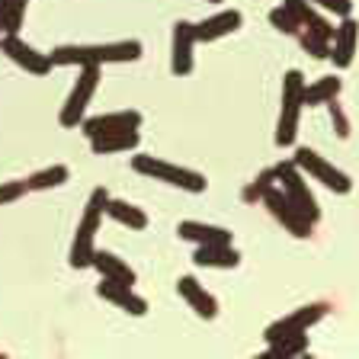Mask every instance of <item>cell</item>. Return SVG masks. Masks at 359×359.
Segmentation results:
<instances>
[{"label": "cell", "mask_w": 359, "mask_h": 359, "mask_svg": "<svg viewBox=\"0 0 359 359\" xmlns=\"http://www.w3.org/2000/svg\"><path fill=\"white\" fill-rule=\"evenodd\" d=\"M285 7L295 13V20L302 22V29L305 32H311V36H318V39H324V42H334V32H337V26L334 22H327L318 10L308 4V0H285Z\"/></svg>", "instance_id": "obj_16"}, {"label": "cell", "mask_w": 359, "mask_h": 359, "mask_svg": "<svg viewBox=\"0 0 359 359\" xmlns=\"http://www.w3.org/2000/svg\"><path fill=\"white\" fill-rule=\"evenodd\" d=\"M142 126V112L138 109H122V112H103V116H90L81 122L87 138H100L109 132H128V128Z\"/></svg>", "instance_id": "obj_12"}, {"label": "cell", "mask_w": 359, "mask_h": 359, "mask_svg": "<svg viewBox=\"0 0 359 359\" xmlns=\"http://www.w3.org/2000/svg\"><path fill=\"white\" fill-rule=\"evenodd\" d=\"M177 234L193 244H231V231L222 224H205V222H180Z\"/></svg>", "instance_id": "obj_19"}, {"label": "cell", "mask_w": 359, "mask_h": 359, "mask_svg": "<svg viewBox=\"0 0 359 359\" xmlns=\"http://www.w3.org/2000/svg\"><path fill=\"white\" fill-rule=\"evenodd\" d=\"M302 93H305V77H302V71H285V77H283V109H279V126H276V144L279 148L295 144L299 119H302V109H305Z\"/></svg>", "instance_id": "obj_4"}, {"label": "cell", "mask_w": 359, "mask_h": 359, "mask_svg": "<svg viewBox=\"0 0 359 359\" xmlns=\"http://www.w3.org/2000/svg\"><path fill=\"white\" fill-rule=\"evenodd\" d=\"M132 170L142 173V177L157 180V183H167V187L187 189V193H205V187H209L205 173L189 170V167H177L170 161H161V157H151V154L132 157Z\"/></svg>", "instance_id": "obj_3"}, {"label": "cell", "mask_w": 359, "mask_h": 359, "mask_svg": "<svg viewBox=\"0 0 359 359\" xmlns=\"http://www.w3.org/2000/svg\"><path fill=\"white\" fill-rule=\"evenodd\" d=\"M263 205H266L269 209V215L276 218L279 224H283L285 231L292 234V238H308V234H311V228L314 224L308 222L305 215H302L299 209H295V205H292L289 202V196L283 193V189H279V183L273 189H269L266 196H263Z\"/></svg>", "instance_id": "obj_10"}, {"label": "cell", "mask_w": 359, "mask_h": 359, "mask_svg": "<svg viewBox=\"0 0 359 359\" xmlns=\"http://www.w3.org/2000/svg\"><path fill=\"white\" fill-rule=\"evenodd\" d=\"M205 4H224V0H205Z\"/></svg>", "instance_id": "obj_34"}, {"label": "cell", "mask_w": 359, "mask_h": 359, "mask_svg": "<svg viewBox=\"0 0 359 359\" xmlns=\"http://www.w3.org/2000/svg\"><path fill=\"white\" fill-rule=\"evenodd\" d=\"M337 93H340V77L327 74V77H321V81L305 83L302 100H305V106H327L330 100H337Z\"/></svg>", "instance_id": "obj_23"}, {"label": "cell", "mask_w": 359, "mask_h": 359, "mask_svg": "<svg viewBox=\"0 0 359 359\" xmlns=\"http://www.w3.org/2000/svg\"><path fill=\"white\" fill-rule=\"evenodd\" d=\"M142 58V42L126 39V42H106V45H58L52 52V65L58 67H87V65H122V61Z\"/></svg>", "instance_id": "obj_1"}, {"label": "cell", "mask_w": 359, "mask_h": 359, "mask_svg": "<svg viewBox=\"0 0 359 359\" xmlns=\"http://www.w3.org/2000/svg\"><path fill=\"white\" fill-rule=\"evenodd\" d=\"M0 55H7L16 67H22L26 74H48L52 71V55H42L39 48H32L26 39H20V32H7V36L0 39Z\"/></svg>", "instance_id": "obj_9"}, {"label": "cell", "mask_w": 359, "mask_h": 359, "mask_svg": "<svg viewBox=\"0 0 359 359\" xmlns=\"http://www.w3.org/2000/svg\"><path fill=\"white\" fill-rule=\"evenodd\" d=\"M106 202H109V193L103 187H97L90 193L87 205H83V215L77 222V231H74V244H71V266L74 269H87L93 266V254H97V231H100V222L106 215Z\"/></svg>", "instance_id": "obj_2"}, {"label": "cell", "mask_w": 359, "mask_h": 359, "mask_svg": "<svg viewBox=\"0 0 359 359\" xmlns=\"http://www.w3.org/2000/svg\"><path fill=\"white\" fill-rule=\"evenodd\" d=\"M177 292H180V299L187 302L199 318H205V321H212V318L218 314V302L205 292V285H202L196 276H180L177 279Z\"/></svg>", "instance_id": "obj_15"}, {"label": "cell", "mask_w": 359, "mask_h": 359, "mask_svg": "<svg viewBox=\"0 0 359 359\" xmlns=\"http://www.w3.org/2000/svg\"><path fill=\"white\" fill-rule=\"evenodd\" d=\"M26 7H29V0H7V13H4V36H7V32H20L22 20H26Z\"/></svg>", "instance_id": "obj_28"}, {"label": "cell", "mask_w": 359, "mask_h": 359, "mask_svg": "<svg viewBox=\"0 0 359 359\" xmlns=\"http://www.w3.org/2000/svg\"><path fill=\"white\" fill-rule=\"evenodd\" d=\"M138 148V128H128V132H109L100 135V138H90V151L93 154H122V151H135Z\"/></svg>", "instance_id": "obj_21"}, {"label": "cell", "mask_w": 359, "mask_h": 359, "mask_svg": "<svg viewBox=\"0 0 359 359\" xmlns=\"http://www.w3.org/2000/svg\"><path fill=\"white\" fill-rule=\"evenodd\" d=\"M308 4H318L321 10H327V13L334 16H353V0H308Z\"/></svg>", "instance_id": "obj_32"}, {"label": "cell", "mask_w": 359, "mask_h": 359, "mask_svg": "<svg viewBox=\"0 0 359 359\" xmlns=\"http://www.w3.org/2000/svg\"><path fill=\"white\" fill-rule=\"evenodd\" d=\"M26 193H29L26 180H10V183H0V205H10V202L22 199Z\"/></svg>", "instance_id": "obj_31"}, {"label": "cell", "mask_w": 359, "mask_h": 359, "mask_svg": "<svg viewBox=\"0 0 359 359\" xmlns=\"http://www.w3.org/2000/svg\"><path fill=\"white\" fill-rule=\"evenodd\" d=\"M273 187H276V167L263 170L254 183H247L244 193H241V199H244V202H263V196H266Z\"/></svg>", "instance_id": "obj_26"}, {"label": "cell", "mask_w": 359, "mask_h": 359, "mask_svg": "<svg viewBox=\"0 0 359 359\" xmlns=\"http://www.w3.org/2000/svg\"><path fill=\"white\" fill-rule=\"evenodd\" d=\"M276 183H279V189L289 196L292 205H295L311 224H318L321 209H318V202H314L311 189H308L305 177H302V167L295 164V161H283V164H276Z\"/></svg>", "instance_id": "obj_6"}, {"label": "cell", "mask_w": 359, "mask_h": 359, "mask_svg": "<svg viewBox=\"0 0 359 359\" xmlns=\"http://www.w3.org/2000/svg\"><path fill=\"white\" fill-rule=\"evenodd\" d=\"M327 311H330L327 302H311V305H305V308H299V311H292V314H285V318H279V321H273L266 330H263V340H266V344H279L285 337L305 334V330L314 327Z\"/></svg>", "instance_id": "obj_8"}, {"label": "cell", "mask_w": 359, "mask_h": 359, "mask_svg": "<svg viewBox=\"0 0 359 359\" xmlns=\"http://www.w3.org/2000/svg\"><path fill=\"white\" fill-rule=\"evenodd\" d=\"M97 87H100V67L97 65L81 67L77 83L71 87L65 106H61V116H58L61 128H77L87 119V106H90V100H93V93H97Z\"/></svg>", "instance_id": "obj_5"}, {"label": "cell", "mask_w": 359, "mask_h": 359, "mask_svg": "<svg viewBox=\"0 0 359 359\" xmlns=\"http://www.w3.org/2000/svg\"><path fill=\"white\" fill-rule=\"evenodd\" d=\"M193 48H196V22L177 20L173 22V48H170V71L187 77L193 71Z\"/></svg>", "instance_id": "obj_11"}, {"label": "cell", "mask_w": 359, "mask_h": 359, "mask_svg": "<svg viewBox=\"0 0 359 359\" xmlns=\"http://www.w3.org/2000/svg\"><path fill=\"white\" fill-rule=\"evenodd\" d=\"M106 215H109L112 222L132 228V231H144V228H148V215H144L138 205L126 202V199H109L106 202Z\"/></svg>", "instance_id": "obj_22"}, {"label": "cell", "mask_w": 359, "mask_h": 359, "mask_svg": "<svg viewBox=\"0 0 359 359\" xmlns=\"http://www.w3.org/2000/svg\"><path fill=\"white\" fill-rule=\"evenodd\" d=\"M67 177H71V170L65 164H52L36 170L32 177H26V187H29V193H42V189H55L61 183H67Z\"/></svg>", "instance_id": "obj_24"}, {"label": "cell", "mask_w": 359, "mask_h": 359, "mask_svg": "<svg viewBox=\"0 0 359 359\" xmlns=\"http://www.w3.org/2000/svg\"><path fill=\"white\" fill-rule=\"evenodd\" d=\"M356 45H359V22L353 16H344L337 22V32H334V42H330V61L334 67H350L353 65V55H356Z\"/></svg>", "instance_id": "obj_14"}, {"label": "cell", "mask_w": 359, "mask_h": 359, "mask_svg": "<svg viewBox=\"0 0 359 359\" xmlns=\"http://www.w3.org/2000/svg\"><path fill=\"white\" fill-rule=\"evenodd\" d=\"M4 13H7V0H0V32H4ZM4 39V36H0Z\"/></svg>", "instance_id": "obj_33"}, {"label": "cell", "mask_w": 359, "mask_h": 359, "mask_svg": "<svg viewBox=\"0 0 359 359\" xmlns=\"http://www.w3.org/2000/svg\"><path fill=\"white\" fill-rule=\"evenodd\" d=\"M193 263L205 269H234L241 263V254L231 244H199L193 254Z\"/></svg>", "instance_id": "obj_18"}, {"label": "cell", "mask_w": 359, "mask_h": 359, "mask_svg": "<svg viewBox=\"0 0 359 359\" xmlns=\"http://www.w3.org/2000/svg\"><path fill=\"white\" fill-rule=\"evenodd\" d=\"M241 22H244V16L238 10H222L209 20L196 22V42H215V39L231 36L234 29H241Z\"/></svg>", "instance_id": "obj_17"}, {"label": "cell", "mask_w": 359, "mask_h": 359, "mask_svg": "<svg viewBox=\"0 0 359 359\" xmlns=\"http://www.w3.org/2000/svg\"><path fill=\"white\" fill-rule=\"evenodd\" d=\"M93 269H97L103 279H112V283H122V285H135V269L128 266L122 257L109 254V250H97V254H93Z\"/></svg>", "instance_id": "obj_20"}, {"label": "cell", "mask_w": 359, "mask_h": 359, "mask_svg": "<svg viewBox=\"0 0 359 359\" xmlns=\"http://www.w3.org/2000/svg\"><path fill=\"white\" fill-rule=\"evenodd\" d=\"M97 295H100L103 302H109V305H116V308H122V311H128L132 318H144V314H148V302H144L142 295H135L132 285L112 283V279H100Z\"/></svg>", "instance_id": "obj_13"}, {"label": "cell", "mask_w": 359, "mask_h": 359, "mask_svg": "<svg viewBox=\"0 0 359 359\" xmlns=\"http://www.w3.org/2000/svg\"><path fill=\"white\" fill-rule=\"evenodd\" d=\"M327 112H330V126H334V132H337V138H350V119H346V112H344V106L337 103V100H330L327 103Z\"/></svg>", "instance_id": "obj_30"}, {"label": "cell", "mask_w": 359, "mask_h": 359, "mask_svg": "<svg viewBox=\"0 0 359 359\" xmlns=\"http://www.w3.org/2000/svg\"><path fill=\"white\" fill-rule=\"evenodd\" d=\"M295 164L302 167V173H308V177H314L318 183H324V187L330 189V193H337V196H346L353 189V183H350V177H346L340 167H334L327 161V157H321L318 151H311V148H299L295 151V157H292Z\"/></svg>", "instance_id": "obj_7"}, {"label": "cell", "mask_w": 359, "mask_h": 359, "mask_svg": "<svg viewBox=\"0 0 359 359\" xmlns=\"http://www.w3.org/2000/svg\"><path fill=\"white\" fill-rule=\"evenodd\" d=\"M308 353V330L295 337H285L279 344H269V350L263 356H276V359H292V356H305Z\"/></svg>", "instance_id": "obj_25"}, {"label": "cell", "mask_w": 359, "mask_h": 359, "mask_svg": "<svg viewBox=\"0 0 359 359\" xmlns=\"http://www.w3.org/2000/svg\"><path fill=\"white\" fill-rule=\"evenodd\" d=\"M269 22H273V29H279L283 36H299L302 32V22L295 20V13H292L285 4L276 10H269Z\"/></svg>", "instance_id": "obj_27"}, {"label": "cell", "mask_w": 359, "mask_h": 359, "mask_svg": "<svg viewBox=\"0 0 359 359\" xmlns=\"http://www.w3.org/2000/svg\"><path fill=\"white\" fill-rule=\"evenodd\" d=\"M295 39H299V45H302V48H305L308 55H311V58H318V61L330 58V42H324V39L311 36V32H305V29H302Z\"/></svg>", "instance_id": "obj_29"}]
</instances>
